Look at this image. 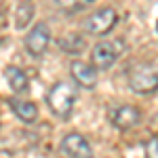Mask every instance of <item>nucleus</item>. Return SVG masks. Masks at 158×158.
<instances>
[{
	"mask_svg": "<svg viewBox=\"0 0 158 158\" xmlns=\"http://www.w3.org/2000/svg\"><path fill=\"white\" fill-rule=\"evenodd\" d=\"M74 103H76V89L70 82H63V80L55 82L47 93V106L59 118H68L72 114Z\"/></svg>",
	"mask_w": 158,
	"mask_h": 158,
	"instance_id": "nucleus-1",
	"label": "nucleus"
},
{
	"mask_svg": "<svg viewBox=\"0 0 158 158\" xmlns=\"http://www.w3.org/2000/svg\"><path fill=\"white\" fill-rule=\"evenodd\" d=\"M129 86L137 95H152L158 91V68L152 63H137L129 70Z\"/></svg>",
	"mask_w": 158,
	"mask_h": 158,
	"instance_id": "nucleus-2",
	"label": "nucleus"
},
{
	"mask_svg": "<svg viewBox=\"0 0 158 158\" xmlns=\"http://www.w3.org/2000/svg\"><path fill=\"white\" fill-rule=\"evenodd\" d=\"M116 23H118V13L114 9H110V6L97 9L85 19V32L91 36H106L108 32L114 30Z\"/></svg>",
	"mask_w": 158,
	"mask_h": 158,
	"instance_id": "nucleus-3",
	"label": "nucleus"
},
{
	"mask_svg": "<svg viewBox=\"0 0 158 158\" xmlns=\"http://www.w3.org/2000/svg\"><path fill=\"white\" fill-rule=\"evenodd\" d=\"M51 44V30L47 23L38 21L23 38V47L32 57H42Z\"/></svg>",
	"mask_w": 158,
	"mask_h": 158,
	"instance_id": "nucleus-4",
	"label": "nucleus"
},
{
	"mask_svg": "<svg viewBox=\"0 0 158 158\" xmlns=\"http://www.w3.org/2000/svg\"><path fill=\"white\" fill-rule=\"evenodd\" d=\"M120 57V49L116 42L112 40H101L93 47V53H91V65L95 70H110Z\"/></svg>",
	"mask_w": 158,
	"mask_h": 158,
	"instance_id": "nucleus-5",
	"label": "nucleus"
},
{
	"mask_svg": "<svg viewBox=\"0 0 158 158\" xmlns=\"http://www.w3.org/2000/svg\"><path fill=\"white\" fill-rule=\"evenodd\" d=\"M61 152L68 158H93V148L85 135L68 133L61 139Z\"/></svg>",
	"mask_w": 158,
	"mask_h": 158,
	"instance_id": "nucleus-6",
	"label": "nucleus"
},
{
	"mask_svg": "<svg viewBox=\"0 0 158 158\" xmlns=\"http://www.w3.org/2000/svg\"><path fill=\"white\" fill-rule=\"evenodd\" d=\"M141 120V112L135 106H118L110 112V122L118 129V131H129L137 127Z\"/></svg>",
	"mask_w": 158,
	"mask_h": 158,
	"instance_id": "nucleus-7",
	"label": "nucleus"
},
{
	"mask_svg": "<svg viewBox=\"0 0 158 158\" xmlns=\"http://www.w3.org/2000/svg\"><path fill=\"white\" fill-rule=\"evenodd\" d=\"M70 74L76 80V85L85 86V89H93L97 85V70L89 63V61H80L74 59L72 65H70Z\"/></svg>",
	"mask_w": 158,
	"mask_h": 158,
	"instance_id": "nucleus-8",
	"label": "nucleus"
},
{
	"mask_svg": "<svg viewBox=\"0 0 158 158\" xmlns=\"http://www.w3.org/2000/svg\"><path fill=\"white\" fill-rule=\"evenodd\" d=\"M9 106H11L13 114L21 122H25V124H32V122L38 120L36 103H32V101H27V99H21V97H11L9 99Z\"/></svg>",
	"mask_w": 158,
	"mask_h": 158,
	"instance_id": "nucleus-9",
	"label": "nucleus"
},
{
	"mask_svg": "<svg viewBox=\"0 0 158 158\" xmlns=\"http://www.w3.org/2000/svg\"><path fill=\"white\" fill-rule=\"evenodd\" d=\"M4 78H6V85L11 86V91H15L17 95L27 93V89H30V78H27V74H25L21 68H17V65H6V68H4Z\"/></svg>",
	"mask_w": 158,
	"mask_h": 158,
	"instance_id": "nucleus-10",
	"label": "nucleus"
},
{
	"mask_svg": "<svg viewBox=\"0 0 158 158\" xmlns=\"http://www.w3.org/2000/svg\"><path fill=\"white\" fill-rule=\"evenodd\" d=\"M32 17H34V4H32V0H21L19 6H17V11H15V27L17 30L27 27L30 21H32Z\"/></svg>",
	"mask_w": 158,
	"mask_h": 158,
	"instance_id": "nucleus-11",
	"label": "nucleus"
},
{
	"mask_svg": "<svg viewBox=\"0 0 158 158\" xmlns=\"http://www.w3.org/2000/svg\"><path fill=\"white\" fill-rule=\"evenodd\" d=\"M59 47L65 53H70V55H78L80 51L85 49V40H82V36H78V34H68V36H63L59 40Z\"/></svg>",
	"mask_w": 158,
	"mask_h": 158,
	"instance_id": "nucleus-12",
	"label": "nucleus"
},
{
	"mask_svg": "<svg viewBox=\"0 0 158 158\" xmlns=\"http://www.w3.org/2000/svg\"><path fill=\"white\" fill-rule=\"evenodd\" d=\"M59 9H63V11H78V9H82L89 0H53Z\"/></svg>",
	"mask_w": 158,
	"mask_h": 158,
	"instance_id": "nucleus-13",
	"label": "nucleus"
},
{
	"mask_svg": "<svg viewBox=\"0 0 158 158\" xmlns=\"http://www.w3.org/2000/svg\"><path fill=\"white\" fill-rule=\"evenodd\" d=\"M146 158H158V137H150L143 146Z\"/></svg>",
	"mask_w": 158,
	"mask_h": 158,
	"instance_id": "nucleus-14",
	"label": "nucleus"
}]
</instances>
